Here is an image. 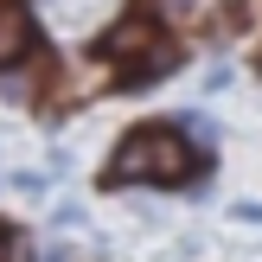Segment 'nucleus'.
I'll return each mask as SVG.
<instances>
[{
	"label": "nucleus",
	"mask_w": 262,
	"mask_h": 262,
	"mask_svg": "<svg viewBox=\"0 0 262 262\" xmlns=\"http://www.w3.org/2000/svg\"><path fill=\"white\" fill-rule=\"evenodd\" d=\"M26 51H32V13H26V0H0V71L19 64Z\"/></svg>",
	"instance_id": "7ed1b4c3"
},
{
	"label": "nucleus",
	"mask_w": 262,
	"mask_h": 262,
	"mask_svg": "<svg viewBox=\"0 0 262 262\" xmlns=\"http://www.w3.org/2000/svg\"><path fill=\"white\" fill-rule=\"evenodd\" d=\"M102 51H109V58H128V64H135V77H160V71H173V45H166L147 19H122L109 38H102Z\"/></svg>",
	"instance_id": "f03ea898"
},
{
	"label": "nucleus",
	"mask_w": 262,
	"mask_h": 262,
	"mask_svg": "<svg viewBox=\"0 0 262 262\" xmlns=\"http://www.w3.org/2000/svg\"><path fill=\"white\" fill-rule=\"evenodd\" d=\"M192 173V147L179 128H135V135L115 147L109 160V186H128V179H154V186H179Z\"/></svg>",
	"instance_id": "f257e3e1"
}]
</instances>
